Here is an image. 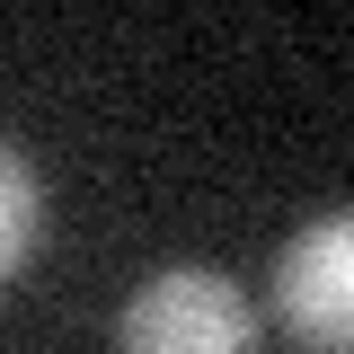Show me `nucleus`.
Wrapping results in <instances>:
<instances>
[{
	"instance_id": "obj_1",
	"label": "nucleus",
	"mask_w": 354,
	"mask_h": 354,
	"mask_svg": "<svg viewBox=\"0 0 354 354\" xmlns=\"http://www.w3.org/2000/svg\"><path fill=\"white\" fill-rule=\"evenodd\" d=\"M124 354H257V310L221 266H160L115 319Z\"/></svg>"
},
{
	"instance_id": "obj_2",
	"label": "nucleus",
	"mask_w": 354,
	"mask_h": 354,
	"mask_svg": "<svg viewBox=\"0 0 354 354\" xmlns=\"http://www.w3.org/2000/svg\"><path fill=\"white\" fill-rule=\"evenodd\" d=\"M274 319L310 354H346L354 346V221H346V204L310 213L283 239V257H274Z\"/></svg>"
},
{
	"instance_id": "obj_3",
	"label": "nucleus",
	"mask_w": 354,
	"mask_h": 354,
	"mask_svg": "<svg viewBox=\"0 0 354 354\" xmlns=\"http://www.w3.org/2000/svg\"><path fill=\"white\" fill-rule=\"evenodd\" d=\"M36 239H44V186H36V169L0 142V283L36 257Z\"/></svg>"
}]
</instances>
